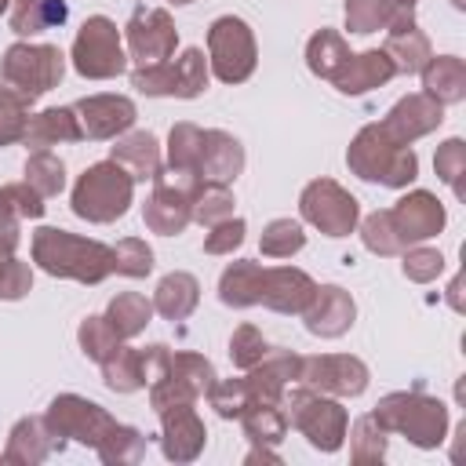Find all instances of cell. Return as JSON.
Masks as SVG:
<instances>
[{"mask_svg": "<svg viewBox=\"0 0 466 466\" xmlns=\"http://www.w3.org/2000/svg\"><path fill=\"white\" fill-rule=\"evenodd\" d=\"M33 255L47 273L58 277H76V280H102L113 269V251L95 244V240H80L66 229H40L33 240Z\"/></svg>", "mask_w": 466, "mask_h": 466, "instance_id": "obj_1", "label": "cell"}, {"mask_svg": "<svg viewBox=\"0 0 466 466\" xmlns=\"http://www.w3.org/2000/svg\"><path fill=\"white\" fill-rule=\"evenodd\" d=\"M127 200H131V175H124L116 160L95 164L91 171H84V178L73 189V211L91 222H109L124 215Z\"/></svg>", "mask_w": 466, "mask_h": 466, "instance_id": "obj_2", "label": "cell"}, {"mask_svg": "<svg viewBox=\"0 0 466 466\" xmlns=\"http://www.w3.org/2000/svg\"><path fill=\"white\" fill-rule=\"evenodd\" d=\"M4 76L15 87V95H22V98L33 102L36 95H44L47 87L58 84V76H62V51L58 47H25V44H15L7 51Z\"/></svg>", "mask_w": 466, "mask_h": 466, "instance_id": "obj_3", "label": "cell"}, {"mask_svg": "<svg viewBox=\"0 0 466 466\" xmlns=\"http://www.w3.org/2000/svg\"><path fill=\"white\" fill-rule=\"evenodd\" d=\"M73 58H76V69L84 76H116L124 69V51H120L116 25L102 15L87 18L80 36H76Z\"/></svg>", "mask_w": 466, "mask_h": 466, "instance_id": "obj_4", "label": "cell"}, {"mask_svg": "<svg viewBox=\"0 0 466 466\" xmlns=\"http://www.w3.org/2000/svg\"><path fill=\"white\" fill-rule=\"evenodd\" d=\"M208 44H211V58H215L218 80L237 84V80H244L251 73V66H255V44H251V33H248V25L240 18H233V15L218 18L211 25Z\"/></svg>", "mask_w": 466, "mask_h": 466, "instance_id": "obj_5", "label": "cell"}, {"mask_svg": "<svg viewBox=\"0 0 466 466\" xmlns=\"http://www.w3.org/2000/svg\"><path fill=\"white\" fill-rule=\"evenodd\" d=\"M302 211L309 222H317L328 237H342L357 222V200L346 197L335 182H313L302 193Z\"/></svg>", "mask_w": 466, "mask_h": 466, "instance_id": "obj_6", "label": "cell"}, {"mask_svg": "<svg viewBox=\"0 0 466 466\" xmlns=\"http://www.w3.org/2000/svg\"><path fill=\"white\" fill-rule=\"evenodd\" d=\"M51 426H55L58 437H80L84 444H87V441L98 444L102 433L113 430L109 415H106L98 404H87V400H80V397H58V400L51 404Z\"/></svg>", "mask_w": 466, "mask_h": 466, "instance_id": "obj_7", "label": "cell"}, {"mask_svg": "<svg viewBox=\"0 0 466 466\" xmlns=\"http://www.w3.org/2000/svg\"><path fill=\"white\" fill-rule=\"evenodd\" d=\"M127 33H131V55L138 62H146V66L164 62L171 55V47H175V29H171L164 11H146V7L135 11Z\"/></svg>", "mask_w": 466, "mask_h": 466, "instance_id": "obj_8", "label": "cell"}, {"mask_svg": "<svg viewBox=\"0 0 466 466\" xmlns=\"http://www.w3.org/2000/svg\"><path fill=\"white\" fill-rule=\"evenodd\" d=\"M302 408H295V426L324 451H335L342 444V430H346V415L339 404L331 400H317V397H295Z\"/></svg>", "mask_w": 466, "mask_h": 466, "instance_id": "obj_9", "label": "cell"}, {"mask_svg": "<svg viewBox=\"0 0 466 466\" xmlns=\"http://www.w3.org/2000/svg\"><path fill=\"white\" fill-rule=\"evenodd\" d=\"M313 291H317V288H313L309 277L299 273V269H269V273L258 269L255 302L266 299V302L277 306V309H302V306L313 299Z\"/></svg>", "mask_w": 466, "mask_h": 466, "instance_id": "obj_10", "label": "cell"}, {"mask_svg": "<svg viewBox=\"0 0 466 466\" xmlns=\"http://www.w3.org/2000/svg\"><path fill=\"white\" fill-rule=\"evenodd\" d=\"M240 164H244V157H240V146H237V138H229V135H222V131H208V135H204V142H200V160H197V171H200L208 182L222 186V182L237 178Z\"/></svg>", "mask_w": 466, "mask_h": 466, "instance_id": "obj_11", "label": "cell"}, {"mask_svg": "<svg viewBox=\"0 0 466 466\" xmlns=\"http://www.w3.org/2000/svg\"><path fill=\"white\" fill-rule=\"evenodd\" d=\"M76 113H84V131L91 138H106V135H116L124 131L131 120H135V109L127 98H113V95H98V98H87L76 106Z\"/></svg>", "mask_w": 466, "mask_h": 466, "instance_id": "obj_12", "label": "cell"}, {"mask_svg": "<svg viewBox=\"0 0 466 466\" xmlns=\"http://www.w3.org/2000/svg\"><path fill=\"white\" fill-rule=\"evenodd\" d=\"M306 382L335 390V393H360L364 390V368L350 357H324V360H309L302 371Z\"/></svg>", "mask_w": 466, "mask_h": 466, "instance_id": "obj_13", "label": "cell"}, {"mask_svg": "<svg viewBox=\"0 0 466 466\" xmlns=\"http://www.w3.org/2000/svg\"><path fill=\"white\" fill-rule=\"evenodd\" d=\"M390 222H397V233L415 240V237H430L444 222V211L433 204V197L415 193L411 200H400V208L390 215Z\"/></svg>", "mask_w": 466, "mask_h": 466, "instance_id": "obj_14", "label": "cell"}, {"mask_svg": "<svg viewBox=\"0 0 466 466\" xmlns=\"http://www.w3.org/2000/svg\"><path fill=\"white\" fill-rule=\"evenodd\" d=\"M306 317H309L313 335H339L353 320V302L342 295V288H320L317 309H309Z\"/></svg>", "mask_w": 466, "mask_h": 466, "instance_id": "obj_15", "label": "cell"}, {"mask_svg": "<svg viewBox=\"0 0 466 466\" xmlns=\"http://www.w3.org/2000/svg\"><path fill=\"white\" fill-rule=\"evenodd\" d=\"M390 73H393V66L386 62V55L368 51V55H360V58H346L342 73H335V84H339L342 91H368L371 84L386 80Z\"/></svg>", "mask_w": 466, "mask_h": 466, "instance_id": "obj_16", "label": "cell"}, {"mask_svg": "<svg viewBox=\"0 0 466 466\" xmlns=\"http://www.w3.org/2000/svg\"><path fill=\"white\" fill-rule=\"evenodd\" d=\"M76 135H80V127L69 109H47L25 127V142H33V149H44L55 138H76Z\"/></svg>", "mask_w": 466, "mask_h": 466, "instance_id": "obj_17", "label": "cell"}, {"mask_svg": "<svg viewBox=\"0 0 466 466\" xmlns=\"http://www.w3.org/2000/svg\"><path fill=\"white\" fill-rule=\"evenodd\" d=\"M113 160L116 164H131V178H149V175L160 171L153 135H131L127 142L113 146Z\"/></svg>", "mask_w": 466, "mask_h": 466, "instance_id": "obj_18", "label": "cell"}, {"mask_svg": "<svg viewBox=\"0 0 466 466\" xmlns=\"http://www.w3.org/2000/svg\"><path fill=\"white\" fill-rule=\"evenodd\" d=\"M193 306H197V280H193V277L175 273V277H167V280L160 284V291H157V309H160L164 317L178 320V317H186Z\"/></svg>", "mask_w": 466, "mask_h": 466, "instance_id": "obj_19", "label": "cell"}, {"mask_svg": "<svg viewBox=\"0 0 466 466\" xmlns=\"http://www.w3.org/2000/svg\"><path fill=\"white\" fill-rule=\"evenodd\" d=\"M149 302L142 299V295H120L113 306H109V328L116 331V339L120 335H135V331H142V324L149 320Z\"/></svg>", "mask_w": 466, "mask_h": 466, "instance_id": "obj_20", "label": "cell"}, {"mask_svg": "<svg viewBox=\"0 0 466 466\" xmlns=\"http://www.w3.org/2000/svg\"><path fill=\"white\" fill-rule=\"evenodd\" d=\"M62 18H66L62 0H22V7L15 11V29L18 33H36V29H47Z\"/></svg>", "mask_w": 466, "mask_h": 466, "instance_id": "obj_21", "label": "cell"}, {"mask_svg": "<svg viewBox=\"0 0 466 466\" xmlns=\"http://www.w3.org/2000/svg\"><path fill=\"white\" fill-rule=\"evenodd\" d=\"M346 47H342V40L339 36H331V33H320V36H313V44H309V69L313 73H320V76H335L342 66H346Z\"/></svg>", "mask_w": 466, "mask_h": 466, "instance_id": "obj_22", "label": "cell"}, {"mask_svg": "<svg viewBox=\"0 0 466 466\" xmlns=\"http://www.w3.org/2000/svg\"><path fill=\"white\" fill-rule=\"evenodd\" d=\"M208 84V69H204V55L197 47H189L178 62H175V95L193 98L200 87Z\"/></svg>", "mask_w": 466, "mask_h": 466, "instance_id": "obj_23", "label": "cell"}, {"mask_svg": "<svg viewBox=\"0 0 466 466\" xmlns=\"http://www.w3.org/2000/svg\"><path fill=\"white\" fill-rule=\"evenodd\" d=\"M200 142H204V135H200L193 124H178V127L171 131V164H175L178 171H197Z\"/></svg>", "mask_w": 466, "mask_h": 466, "instance_id": "obj_24", "label": "cell"}, {"mask_svg": "<svg viewBox=\"0 0 466 466\" xmlns=\"http://www.w3.org/2000/svg\"><path fill=\"white\" fill-rule=\"evenodd\" d=\"M25 178L40 197H51V193L62 189V164L55 157H47V153H36L29 160V167H25Z\"/></svg>", "mask_w": 466, "mask_h": 466, "instance_id": "obj_25", "label": "cell"}, {"mask_svg": "<svg viewBox=\"0 0 466 466\" xmlns=\"http://www.w3.org/2000/svg\"><path fill=\"white\" fill-rule=\"evenodd\" d=\"M153 266V251L142 244V240H120L116 251H113V269L127 273V277H142L149 273Z\"/></svg>", "mask_w": 466, "mask_h": 466, "instance_id": "obj_26", "label": "cell"}, {"mask_svg": "<svg viewBox=\"0 0 466 466\" xmlns=\"http://www.w3.org/2000/svg\"><path fill=\"white\" fill-rule=\"evenodd\" d=\"M80 342H84V353L106 360V353H116V331L109 328L106 317H91L84 328H80Z\"/></svg>", "mask_w": 466, "mask_h": 466, "instance_id": "obj_27", "label": "cell"}, {"mask_svg": "<svg viewBox=\"0 0 466 466\" xmlns=\"http://www.w3.org/2000/svg\"><path fill=\"white\" fill-rule=\"evenodd\" d=\"M302 248V229L295 222H273L266 233H262V251L266 255H291Z\"/></svg>", "mask_w": 466, "mask_h": 466, "instance_id": "obj_28", "label": "cell"}, {"mask_svg": "<svg viewBox=\"0 0 466 466\" xmlns=\"http://www.w3.org/2000/svg\"><path fill=\"white\" fill-rule=\"evenodd\" d=\"M116 357H120V364H116V360H106V382H109L113 390H135V386L142 382L138 357L127 353V350H120V346H116Z\"/></svg>", "mask_w": 466, "mask_h": 466, "instance_id": "obj_29", "label": "cell"}, {"mask_svg": "<svg viewBox=\"0 0 466 466\" xmlns=\"http://www.w3.org/2000/svg\"><path fill=\"white\" fill-rule=\"evenodd\" d=\"M22 95L15 91H0V146L18 138L25 131V116H22Z\"/></svg>", "mask_w": 466, "mask_h": 466, "instance_id": "obj_30", "label": "cell"}, {"mask_svg": "<svg viewBox=\"0 0 466 466\" xmlns=\"http://www.w3.org/2000/svg\"><path fill=\"white\" fill-rule=\"evenodd\" d=\"M244 422H248V433L255 441H280V433H284V415H277L266 404H255V411Z\"/></svg>", "mask_w": 466, "mask_h": 466, "instance_id": "obj_31", "label": "cell"}, {"mask_svg": "<svg viewBox=\"0 0 466 466\" xmlns=\"http://www.w3.org/2000/svg\"><path fill=\"white\" fill-rule=\"evenodd\" d=\"M135 87L138 91H149V95H175V66H149V69H138L135 73Z\"/></svg>", "mask_w": 466, "mask_h": 466, "instance_id": "obj_32", "label": "cell"}, {"mask_svg": "<svg viewBox=\"0 0 466 466\" xmlns=\"http://www.w3.org/2000/svg\"><path fill=\"white\" fill-rule=\"evenodd\" d=\"M248 397H251L248 382H226V386H215V390H211V404H215L222 415H240V411L248 408Z\"/></svg>", "mask_w": 466, "mask_h": 466, "instance_id": "obj_33", "label": "cell"}, {"mask_svg": "<svg viewBox=\"0 0 466 466\" xmlns=\"http://www.w3.org/2000/svg\"><path fill=\"white\" fill-rule=\"evenodd\" d=\"M25 288H29V269L22 262H15L11 255H0V295L18 299Z\"/></svg>", "mask_w": 466, "mask_h": 466, "instance_id": "obj_34", "label": "cell"}, {"mask_svg": "<svg viewBox=\"0 0 466 466\" xmlns=\"http://www.w3.org/2000/svg\"><path fill=\"white\" fill-rule=\"evenodd\" d=\"M266 357V342L255 335V328H240L237 335H233V360L240 364V368H251L255 360H262Z\"/></svg>", "mask_w": 466, "mask_h": 466, "instance_id": "obj_35", "label": "cell"}, {"mask_svg": "<svg viewBox=\"0 0 466 466\" xmlns=\"http://www.w3.org/2000/svg\"><path fill=\"white\" fill-rule=\"evenodd\" d=\"M346 18H350V29H357V33H371L386 15H382V7H379V4L360 7V0H353V4H350V11H346Z\"/></svg>", "mask_w": 466, "mask_h": 466, "instance_id": "obj_36", "label": "cell"}, {"mask_svg": "<svg viewBox=\"0 0 466 466\" xmlns=\"http://www.w3.org/2000/svg\"><path fill=\"white\" fill-rule=\"evenodd\" d=\"M4 197H7V200H15V211H18V215H33V218H36V215L44 211V204H40V193H36V189L7 186V189H4Z\"/></svg>", "mask_w": 466, "mask_h": 466, "instance_id": "obj_37", "label": "cell"}, {"mask_svg": "<svg viewBox=\"0 0 466 466\" xmlns=\"http://www.w3.org/2000/svg\"><path fill=\"white\" fill-rule=\"evenodd\" d=\"M240 237H244V222H240V218L222 222V226L215 229V237H208V251H226V248H237V244H240Z\"/></svg>", "mask_w": 466, "mask_h": 466, "instance_id": "obj_38", "label": "cell"}, {"mask_svg": "<svg viewBox=\"0 0 466 466\" xmlns=\"http://www.w3.org/2000/svg\"><path fill=\"white\" fill-rule=\"evenodd\" d=\"M204 197H208V211H197V218L200 222H215V215H226L229 211V197L222 193V189H204Z\"/></svg>", "mask_w": 466, "mask_h": 466, "instance_id": "obj_39", "label": "cell"}, {"mask_svg": "<svg viewBox=\"0 0 466 466\" xmlns=\"http://www.w3.org/2000/svg\"><path fill=\"white\" fill-rule=\"evenodd\" d=\"M175 4H189V0H175Z\"/></svg>", "mask_w": 466, "mask_h": 466, "instance_id": "obj_40", "label": "cell"}, {"mask_svg": "<svg viewBox=\"0 0 466 466\" xmlns=\"http://www.w3.org/2000/svg\"><path fill=\"white\" fill-rule=\"evenodd\" d=\"M4 4H7V0H0V11H4Z\"/></svg>", "mask_w": 466, "mask_h": 466, "instance_id": "obj_41", "label": "cell"}, {"mask_svg": "<svg viewBox=\"0 0 466 466\" xmlns=\"http://www.w3.org/2000/svg\"><path fill=\"white\" fill-rule=\"evenodd\" d=\"M408 4H411V0H408Z\"/></svg>", "mask_w": 466, "mask_h": 466, "instance_id": "obj_42", "label": "cell"}]
</instances>
